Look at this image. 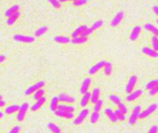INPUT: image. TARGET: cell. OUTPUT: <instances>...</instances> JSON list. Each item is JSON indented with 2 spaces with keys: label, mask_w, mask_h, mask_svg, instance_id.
<instances>
[{
  "label": "cell",
  "mask_w": 158,
  "mask_h": 133,
  "mask_svg": "<svg viewBox=\"0 0 158 133\" xmlns=\"http://www.w3.org/2000/svg\"><path fill=\"white\" fill-rule=\"evenodd\" d=\"M88 2V0H74L73 2L74 6H83Z\"/></svg>",
  "instance_id": "obj_41"
},
{
  "label": "cell",
  "mask_w": 158,
  "mask_h": 133,
  "mask_svg": "<svg viewBox=\"0 0 158 133\" xmlns=\"http://www.w3.org/2000/svg\"><path fill=\"white\" fill-rule=\"evenodd\" d=\"M114 114H115L116 118H117L118 120H121V121H124V120L126 119V116H125V114H123L122 112L118 109V108L114 111Z\"/></svg>",
  "instance_id": "obj_35"
},
{
  "label": "cell",
  "mask_w": 158,
  "mask_h": 133,
  "mask_svg": "<svg viewBox=\"0 0 158 133\" xmlns=\"http://www.w3.org/2000/svg\"><path fill=\"white\" fill-rule=\"evenodd\" d=\"M142 53L145 54L151 57H158V52L155 51L153 49H151L149 47H143L142 49Z\"/></svg>",
  "instance_id": "obj_20"
},
{
  "label": "cell",
  "mask_w": 158,
  "mask_h": 133,
  "mask_svg": "<svg viewBox=\"0 0 158 133\" xmlns=\"http://www.w3.org/2000/svg\"><path fill=\"white\" fill-rule=\"evenodd\" d=\"M158 93V82H157V84L153 87V88L152 89V90H150V91H149V94L150 95H155V94H156Z\"/></svg>",
  "instance_id": "obj_42"
},
{
  "label": "cell",
  "mask_w": 158,
  "mask_h": 133,
  "mask_svg": "<svg viewBox=\"0 0 158 133\" xmlns=\"http://www.w3.org/2000/svg\"><path fill=\"white\" fill-rule=\"evenodd\" d=\"M90 101V93L89 91H86L84 94H83V97L80 101V105L82 107H85Z\"/></svg>",
  "instance_id": "obj_19"
},
{
  "label": "cell",
  "mask_w": 158,
  "mask_h": 133,
  "mask_svg": "<svg viewBox=\"0 0 158 133\" xmlns=\"http://www.w3.org/2000/svg\"><path fill=\"white\" fill-rule=\"evenodd\" d=\"M140 31H141V28L140 26H136L134 29H133L131 33H130V36H129L130 41L137 40V38H138L139 35H140Z\"/></svg>",
  "instance_id": "obj_18"
},
{
  "label": "cell",
  "mask_w": 158,
  "mask_h": 133,
  "mask_svg": "<svg viewBox=\"0 0 158 133\" xmlns=\"http://www.w3.org/2000/svg\"><path fill=\"white\" fill-rule=\"evenodd\" d=\"M156 108H157V105L156 103H152L151 105H149L147 109H145L143 111H141L140 115H139V118L140 119H142V118H147L148 116H150L151 114H153V112H155L156 110Z\"/></svg>",
  "instance_id": "obj_3"
},
{
  "label": "cell",
  "mask_w": 158,
  "mask_h": 133,
  "mask_svg": "<svg viewBox=\"0 0 158 133\" xmlns=\"http://www.w3.org/2000/svg\"><path fill=\"white\" fill-rule=\"evenodd\" d=\"M158 131V127L155 126V125H153V126H152V128H150L148 133H157Z\"/></svg>",
  "instance_id": "obj_43"
},
{
  "label": "cell",
  "mask_w": 158,
  "mask_h": 133,
  "mask_svg": "<svg viewBox=\"0 0 158 133\" xmlns=\"http://www.w3.org/2000/svg\"><path fill=\"white\" fill-rule=\"evenodd\" d=\"M29 109V105L28 103H23L19 108V113L17 115V120L20 122H22L23 118H25V115Z\"/></svg>",
  "instance_id": "obj_2"
},
{
  "label": "cell",
  "mask_w": 158,
  "mask_h": 133,
  "mask_svg": "<svg viewBox=\"0 0 158 133\" xmlns=\"http://www.w3.org/2000/svg\"><path fill=\"white\" fill-rule=\"evenodd\" d=\"M54 113H55V115L57 116H60V118H65V119H71V118H74V113H68V112H64V111H61L59 109H57Z\"/></svg>",
  "instance_id": "obj_10"
},
{
  "label": "cell",
  "mask_w": 158,
  "mask_h": 133,
  "mask_svg": "<svg viewBox=\"0 0 158 133\" xmlns=\"http://www.w3.org/2000/svg\"><path fill=\"white\" fill-rule=\"evenodd\" d=\"M103 68H104V74L107 75V76H109V75L112 73V69H113V65H112V63H110V62H106V64Z\"/></svg>",
  "instance_id": "obj_32"
},
{
  "label": "cell",
  "mask_w": 158,
  "mask_h": 133,
  "mask_svg": "<svg viewBox=\"0 0 158 133\" xmlns=\"http://www.w3.org/2000/svg\"><path fill=\"white\" fill-rule=\"evenodd\" d=\"M156 23L158 24V19H157V20H156Z\"/></svg>",
  "instance_id": "obj_51"
},
{
  "label": "cell",
  "mask_w": 158,
  "mask_h": 133,
  "mask_svg": "<svg viewBox=\"0 0 158 133\" xmlns=\"http://www.w3.org/2000/svg\"><path fill=\"white\" fill-rule=\"evenodd\" d=\"M47 30H48V28L46 27V26H42V27H40V28H38L37 30L35 31V37H40V36H42L44 33L47 32Z\"/></svg>",
  "instance_id": "obj_30"
},
{
  "label": "cell",
  "mask_w": 158,
  "mask_h": 133,
  "mask_svg": "<svg viewBox=\"0 0 158 133\" xmlns=\"http://www.w3.org/2000/svg\"><path fill=\"white\" fill-rule=\"evenodd\" d=\"M59 99L58 97L54 96L52 99H51V102H50V110L52 112H55L57 109H58V106H59Z\"/></svg>",
  "instance_id": "obj_25"
},
{
  "label": "cell",
  "mask_w": 158,
  "mask_h": 133,
  "mask_svg": "<svg viewBox=\"0 0 158 133\" xmlns=\"http://www.w3.org/2000/svg\"><path fill=\"white\" fill-rule=\"evenodd\" d=\"M89 113V109H83L81 112H80V114L78 115L77 118H74V125H80L81 123H83V121L85 120V118L88 116Z\"/></svg>",
  "instance_id": "obj_6"
},
{
  "label": "cell",
  "mask_w": 158,
  "mask_h": 133,
  "mask_svg": "<svg viewBox=\"0 0 158 133\" xmlns=\"http://www.w3.org/2000/svg\"><path fill=\"white\" fill-rule=\"evenodd\" d=\"M153 11L155 12V15L158 16V6H153Z\"/></svg>",
  "instance_id": "obj_45"
},
{
  "label": "cell",
  "mask_w": 158,
  "mask_h": 133,
  "mask_svg": "<svg viewBox=\"0 0 158 133\" xmlns=\"http://www.w3.org/2000/svg\"><path fill=\"white\" fill-rule=\"evenodd\" d=\"M20 15V13L19 11H17L16 13H14V14H12L11 16H10L9 18H7V25H13L14 22H16V20L19 19Z\"/></svg>",
  "instance_id": "obj_21"
},
{
  "label": "cell",
  "mask_w": 158,
  "mask_h": 133,
  "mask_svg": "<svg viewBox=\"0 0 158 133\" xmlns=\"http://www.w3.org/2000/svg\"><path fill=\"white\" fill-rule=\"evenodd\" d=\"M99 100V89L94 88L92 93H90V102L92 103H96Z\"/></svg>",
  "instance_id": "obj_13"
},
{
  "label": "cell",
  "mask_w": 158,
  "mask_h": 133,
  "mask_svg": "<svg viewBox=\"0 0 158 133\" xmlns=\"http://www.w3.org/2000/svg\"><path fill=\"white\" fill-rule=\"evenodd\" d=\"M157 81H158V80H157Z\"/></svg>",
  "instance_id": "obj_52"
},
{
  "label": "cell",
  "mask_w": 158,
  "mask_h": 133,
  "mask_svg": "<svg viewBox=\"0 0 158 133\" xmlns=\"http://www.w3.org/2000/svg\"><path fill=\"white\" fill-rule=\"evenodd\" d=\"M102 105H103V102L101 101V100H99V101L95 103V105H94V112H99L101 111Z\"/></svg>",
  "instance_id": "obj_38"
},
{
  "label": "cell",
  "mask_w": 158,
  "mask_h": 133,
  "mask_svg": "<svg viewBox=\"0 0 158 133\" xmlns=\"http://www.w3.org/2000/svg\"><path fill=\"white\" fill-rule=\"evenodd\" d=\"M137 83V77L135 76V75H133V76L130 77L129 81H128L127 84L126 86V91L127 93H130L131 91H133V89H134V87L136 85Z\"/></svg>",
  "instance_id": "obj_8"
},
{
  "label": "cell",
  "mask_w": 158,
  "mask_h": 133,
  "mask_svg": "<svg viewBox=\"0 0 158 133\" xmlns=\"http://www.w3.org/2000/svg\"><path fill=\"white\" fill-rule=\"evenodd\" d=\"M44 95H45V91L43 89H39V90L35 91L34 93V98L35 100H38L40 98L44 97Z\"/></svg>",
  "instance_id": "obj_31"
},
{
  "label": "cell",
  "mask_w": 158,
  "mask_h": 133,
  "mask_svg": "<svg viewBox=\"0 0 158 133\" xmlns=\"http://www.w3.org/2000/svg\"><path fill=\"white\" fill-rule=\"evenodd\" d=\"M157 82H158V81L157 80H153V81H150L148 84L146 85V89L147 90H152L153 87H155L156 84H157Z\"/></svg>",
  "instance_id": "obj_40"
},
{
  "label": "cell",
  "mask_w": 158,
  "mask_h": 133,
  "mask_svg": "<svg viewBox=\"0 0 158 133\" xmlns=\"http://www.w3.org/2000/svg\"><path fill=\"white\" fill-rule=\"evenodd\" d=\"M110 100L112 102H113L114 103H115V105H118V103H121V99H120L118 96H116V95L114 94H111L110 96H109Z\"/></svg>",
  "instance_id": "obj_36"
},
{
  "label": "cell",
  "mask_w": 158,
  "mask_h": 133,
  "mask_svg": "<svg viewBox=\"0 0 158 133\" xmlns=\"http://www.w3.org/2000/svg\"><path fill=\"white\" fill-rule=\"evenodd\" d=\"M67 1H70V0H59V2H60L61 4L62 2H67ZM71 1H73V2H74V0H71Z\"/></svg>",
  "instance_id": "obj_48"
},
{
  "label": "cell",
  "mask_w": 158,
  "mask_h": 133,
  "mask_svg": "<svg viewBox=\"0 0 158 133\" xmlns=\"http://www.w3.org/2000/svg\"><path fill=\"white\" fill-rule=\"evenodd\" d=\"M5 105H6V102L3 101V100H0V107L5 106Z\"/></svg>",
  "instance_id": "obj_47"
},
{
  "label": "cell",
  "mask_w": 158,
  "mask_h": 133,
  "mask_svg": "<svg viewBox=\"0 0 158 133\" xmlns=\"http://www.w3.org/2000/svg\"><path fill=\"white\" fill-rule=\"evenodd\" d=\"M152 45H153V50L158 52V37L155 35H153L152 37Z\"/></svg>",
  "instance_id": "obj_34"
},
{
  "label": "cell",
  "mask_w": 158,
  "mask_h": 133,
  "mask_svg": "<svg viewBox=\"0 0 158 133\" xmlns=\"http://www.w3.org/2000/svg\"><path fill=\"white\" fill-rule=\"evenodd\" d=\"M70 39L69 37H66V36H56L55 37V42L56 43H59V44H68L70 43Z\"/></svg>",
  "instance_id": "obj_28"
},
{
  "label": "cell",
  "mask_w": 158,
  "mask_h": 133,
  "mask_svg": "<svg viewBox=\"0 0 158 133\" xmlns=\"http://www.w3.org/2000/svg\"><path fill=\"white\" fill-rule=\"evenodd\" d=\"M0 100H2V96H1V95H0Z\"/></svg>",
  "instance_id": "obj_50"
},
{
  "label": "cell",
  "mask_w": 158,
  "mask_h": 133,
  "mask_svg": "<svg viewBox=\"0 0 158 133\" xmlns=\"http://www.w3.org/2000/svg\"><path fill=\"white\" fill-rule=\"evenodd\" d=\"M45 84H46V83H45V81H43L36 82L35 84L32 85V86L29 87L28 89H26V91H25V93H24V94H25V95H31V93H34L35 91L39 90V89H42L43 87L45 86Z\"/></svg>",
  "instance_id": "obj_4"
},
{
  "label": "cell",
  "mask_w": 158,
  "mask_h": 133,
  "mask_svg": "<svg viewBox=\"0 0 158 133\" xmlns=\"http://www.w3.org/2000/svg\"><path fill=\"white\" fill-rule=\"evenodd\" d=\"M70 42L74 44H81L86 43V42H88V38H86V37H80L79 36V37H76V38H73Z\"/></svg>",
  "instance_id": "obj_23"
},
{
  "label": "cell",
  "mask_w": 158,
  "mask_h": 133,
  "mask_svg": "<svg viewBox=\"0 0 158 133\" xmlns=\"http://www.w3.org/2000/svg\"><path fill=\"white\" fill-rule=\"evenodd\" d=\"M91 84V79L90 78H86L84 81H83V83L81 85V88H80V93L82 94H84L86 91H89V89L90 87Z\"/></svg>",
  "instance_id": "obj_9"
},
{
  "label": "cell",
  "mask_w": 158,
  "mask_h": 133,
  "mask_svg": "<svg viewBox=\"0 0 158 133\" xmlns=\"http://www.w3.org/2000/svg\"><path fill=\"white\" fill-rule=\"evenodd\" d=\"M6 59V56H3V55H0V63H2V62H4Z\"/></svg>",
  "instance_id": "obj_46"
},
{
  "label": "cell",
  "mask_w": 158,
  "mask_h": 133,
  "mask_svg": "<svg viewBox=\"0 0 158 133\" xmlns=\"http://www.w3.org/2000/svg\"><path fill=\"white\" fill-rule=\"evenodd\" d=\"M117 105H118V109H119L120 111H121L123 114H125V115H126V114L127 113V112H128V109H127V107L126 105H125V103H123L122 102L120 103H118Z\"/></svg>",
  "instance_id": "obj_37"
},
{
  "label": "cell",
  "mask_w": 158,
  "mask_h": 133,
  "mask_svg": "<svg viewBox=\"0 0 158 133\" xmlns=\"http://www.w3.org/2000/svg\"><path fill=\"white\" fill-rule=\"evenodd\" d=\"M20 130V128L19 126H15V127H13L11 128L10 133H19Z\"/></svg>",
  "instance_id": "obj_44"
},
{
  "label": "cell",
  "mask_w": 158,
  "mask_h": 133,
  "mask_svg": "<svg viewBox=\"0 0 158 133\" xmlns=\"http://www.w3.org/2000/svg\"><path fill=\"white\" fill-rule=\"evenodd\" d=\"M45 103H46V98L45 97H42V98H40L38 100H36V102L32 105L31 110L32 111H37L41 106L44 105Z\"/></svg>",
  "instance_id": "obj_17"
},
{
  "label": "cell",
  "mask_w": 158,
  "mask_h": 133,
  "mask_svg": "<svg viewBox=\"0 0 158 133\" xmlns=\"http://www.w3.org/2000/svg\"><path fill=\"white\" fill-rule=\"evenodd\" d=\"M58 99H59V101H61V102L68 103L74 102V98H73L72 96H70V95L66 94V93H61L59 95V97H58Z\"/></svg>",
  "instance_id": "obj_16"
},
{
  "label": "cell",
  "mask_w": 158,
  "mask_h": 133,
  "mask_svg": "<svg viewBox=\"0 0 158 133\" xmlns=\"http://www.w3.org/2000/svg\"><path fill=\"white\" fill-rule=\"evenodd\" d=\"M58 109L64 111V112H68V113H73V112L76 110V108L72 105H59L58 106Z\"/></svg>",
  "instance_id": "obj_24"
},
{
  "label": "cell",
  "mask_w": 158,
  "mask_h": 133,
  "mask_svg": "<svg viewBox=\"0 0 158 133\" xmlns=\"http://www.w3.org/2000/svg\"><path fill=\"white\" fill-rule=\"evenodd\" d=\"M144 28L146 29L147 31H149V32H151L152 33H153V35H155V36L158 37V29L155 26H153V24H150V23L145 24L144 25Z\"/></svg>",
  "instance_id": "obj_22"
},
{
  "label": "cell",
  "mask_w": 158,
  "mask_h": 133,
  "mask_svg": "<svg viewBox=\"0 0 158 133\" xmlns=\"http://www.w3.org/2000/svg\"><path fill=\"white\" fill-rule=\"evenodd\" d=\"M19 108L20 106L17 105H10V106H7L6 109H5V113L7 115H10V114H13L15 113L16 111H19Z\"/></svg>",
  "instance_id": "obj_26"
},
{
  "label": "cell",
  "mask_w": 158,
  "mask_h": 133,
  "mask_svg": "<svg viewBox=\"0 0 158 133\" xmlns=\"http://www.w3.org/2000/svg\"><path fill=\"white\" fill-rule=\"evenodd\" d=\"M3 116H4V113H3V112L0 111V118H2Z\"/></svg>",
  "instance_id": "obj_49"
},
{
  "label": "cell",
  "mask_w": 158,
  "mask_h": 133,
  "mask_svg": "<svg viewBox=\"0 0 158 133\" xmlns=\"http://www.w3.org/2000/svg\"><path fill=\"white\" fill-rule=\"evenodd\" d=\"M124 18V12L122 11H120L118 12L117 14L115 15L114 18L112 19V21H111V26L112 27H115V26H117V25L121 22V20L123 19Z\"/></svg>",
  "instance_id": "obj_11"
},
{
  "label": "cell",
  "mask_w": 158,
  "mask_h": 133,
  "mask_svg": "<svg viewBox=\"0 0 158 133\" xmlns=\"http://www.w3.org/2000/svg\"><path fill=\"white\" fill-rule=\"evenodd\" d=\"M140 112H141V106L140 105L135 106L134 109H133V111H132V114L129 116V120H128V123H129L130 125H134L137 122L138 118H139V115H140Z\"/></svg>",
  "instance_id": "obj_1"
},
{
  "label": "cell",
  "mask_w": 158,
  "mask_h": 133,
  "mask_svg": "<svg viewBox=\"0 0 158 133\" xmlns=\"http://www.w3.org/2000/svg\"><path fill=\"white\" fill-rule=\"evenodd\" d=\"M105 64H106V62H105L104 60L99 61V63L95 64L93 66H91L90 69H89V73L90 75H94V74H96L99 69H101L103 68V66H105Z\"/></svg>",
  "instance_id": "obj_7"
},
{
  "label": "cell",
  "mask_w": 158,
  "mask_h": 133,
  "mask_svg": "<svg viewBox=\"0 0 158 133\" xmlns=\"http://www.w3.org/2000/svg\"><path fill=\"white\" fill-rule=\"evenodd\" d=\"M19 8H20V7L18 6V5H15V6H12L11 7H10L9 9H7V11H6V13H5V15L9 18L10 16H11L12 14H14V13H16L17 11H19Z\"/></svg>",
  "instance_id": "obj_27"
},
{
  "label": "cell",
  "mask_w": 158,
  "mask_h": 133,
  "mask_svg": "<svg viewBox=\"0 0 158 133\" xmlns=\"http://www.w3.org/2000/svg\"><path fill=\"white\" fill-rule=\"evenodd\" d=\"M13 40L20 43H33L35 42V37L29 36V35H22V34H15L13 36Z\"/></svg>",
  "instance_id": "obj_5"
},
{
  "label": "cell",
  "mask_w": 158,
  "mask_h": 133,
  "mask_svg": "<svg viewBox=\"0 0 158 133\" xmlns=\"http://www.w3.org/2000/svg\"><path fill=\"white\" fill-rule=\"evenodd\" d=\"M48 1L51 4V6H53V7H56V8L61 7V4L59 2V0H48Z\"/></svg>",
  "instance_id": "obj_39"
},
{
  "label": "cell",
  "mask_w": 158,
  "mask_h": 133,
  "mask_svg": "<svg viewBox=\"0 0 158 133\" xmlns=\"http://www.w3.org/2000/svg\"><path fill=\"white\" fill-rule=\"evenodd\" d=\"M48 128H49V130L53 133H61V128L58 127L57 125L53 124V123H48Z\"/></svg>",
  "instance_id": "obj_29"
},
{
  "label": "cell",
  "mask_w": 158,
  "mask_h": 133,
  "mask_svg": "<svg viewBox=\"0 0 158 133\" xmlns=\"http://www.w3.org/2000/svg\"><path fill=\"white\" fill-rule=\"evenodd\" d=\"M104 113L105 115L108 116V118L110 119V121L111 122H113V123H115V122H117L118 121V119L117 118H116V116L114 114V112L111 109V108H106L105 111H104Z\"/></svg>",
  "instance_id": "obj_14"
},
{
  "label": "cell",
  "mask_w": 158,
  "mask_h": 133,
  "mask_svg": "<svg viewBox=\"0 0 158 133\" xmlns=\"http://www.w3.org/2000/svg\"><path fill=\"white\" fill-rule=\"evenodd\" d=\"M141 93H142V91H141V90H137L135 91H133V93H130L129 94H128V96L127 97V102L134 101V100L138 99L140 96Z\"/></svg>",
  "instance_id": "obj_15"
},
{
  "label": "cell",
  "mask_w": 158,
  "mask_h": 133,
  "mask_svg": "<svg viewBox=\"0 0 158 133\" xmlns=\"http://www.w3.org/2000/svg\"><path fill=\"white\" fill-rule=\"evenodd\" d=\"M86 30H88V27L86 25H82V26H79L78 28H76L72 33V37L73 38H76V37L81 36V34L83 32H85Z\"/></svg>",
  "instance_id": "obj_12"
},
{
  "label": "cell",
  "mask_w": 158,
  "mask_h": 133,
  "mask_svg": "<svg viewBox=\"0 0 158 133\" xmlns=\"http://www.w3.org/2000/svg\"><path fill=\"white\" fill-rule=\"evenodd\" d=\"M99 118V112H93L92 114L90 115V123L95 124Z\"/></svg>",
  "instance_id": "obj_33"
}]
</instances>
